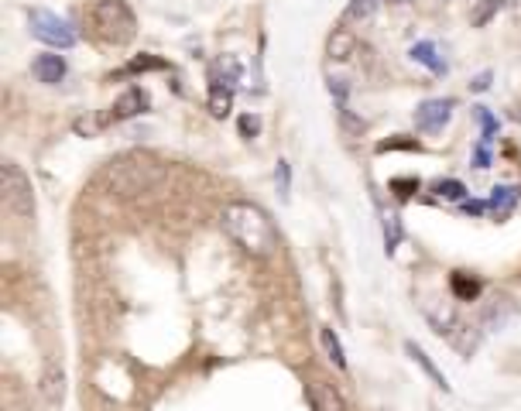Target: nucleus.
<instances>
[{
  "label": "nucleus",
  "instance_id": "obj_15",
  "mask_svg": "<svg viewBox=\"0 0 521 411\" xmlns=\"http://www.w3.org/2000/svg\"><path fill=\"white\" fill-rule=\"evenodd\" d=\"M213 117H227L233 110V86H223V82H213L210 86V99H206Z\"/></svg>",
  "mask_w": 521,
  "mask_h": 411
},
{
  "label": "nucleus",
  "instance_id": "obj_19",
  "mask_svg": "<svg viewBox=\"0 0 521 411\" xmlns=\"http://www.w3.org/2000/svg\"><path fill=\"white\" fill-rule=\"evenodd\" d=\"M336 120H340V131H343L347 137H360L367 131V120L353 117V110H350L347 103L336 107Z\"/></svg>",
  "mask_w": 521,
  "mask_h": 411
},
{
  "label": "nucleus",
  "instance_id": "obj_28",
  "mask_svg": "<svg viewBox=\"0 0 521 411\" xmlns=\"http://www.w3.org/2000/svg\"><path fill=\"white\" fill-rule=\"evenodd\" d=\"M240 134H244V137H257V134H261V117L244 114V117H240Z\"/></svg>",
  "mask_w": 521,
  "mask_h": 411
},
{
  "label": "nucleus",
  "instance_id": "obj_33",
  "mask_svg": "<svg viewBox=\"0 0 521 411\" xmlns=\"http://www.w3.org/2000/svg\"><path fill=\"white\" fill-rule=\"evenodd\" d=\"M391 4H412V0H391Z\"/></svg>",
  "mask_w": 521,
  "mask_h": 411
},
{
  "label": "nucleus",
  "instance_id": "obj_25",
  "mask_svg": "<svg viewBox=\"0 0 521 411\" xmlns=\"http://www.w3.org/2000/svg\"><path fill=\"white\" fill-rule=\"evenodd\" d=\"M387 189H391L398 199H412V193H419V178H408V176L391 178V182H387Z\"/></svg>",
  "mask_w": 521,
  "mask_h": 411
},
{
  "label": "nucleus",
  "instance_id": "obj_1",
  "mask_svg": "<svg viewBox=\"0 0 521 411\" xmlns=\"http://www.w3.org/2000/svg\"><path fill=\"white\" fill-rule=\"evenodd\" d=\"M220 223H223L227 236H230L244 254L271 257L278 251V230H274V223L257 206H251V202H230V206H223Z\"/></svg>",
  "mask_w": 521,
  "mask_h": 411
},
{
  "label": "nucleus",
  "instance_id": "obj_8",
  "mask_svg": "<svg viewBox=\"0 0 521 411\" xmlns=\"http://www.w3.org/2000/svg\"><path fill=\"white\" fill-rule=\"evenodd\" d=\"M65 73H69V65L56 52H45V56H39V59L31 62V76L39 79V82H45V86H58L65 79Z\"/></svg>",
  "mask_w": 521,
  "mask_h": 411
},
{
  "label": "nucleus",
  "instance_id": "obj_16",
  "mask_svg": "<svg viewBox=\"0 0 521 411\" xmlns=\"http://www.w3.org/2000/svg\"><path fill=\"white\" fill-rule=\"evenodd\" d=\"M319 343H323V350H326L329 360H333L340 371H347V353H343L340 336L333 333V326H323V330H319Z\"/></svg>",
  "mask_w": 521,
  "mask_h": 411
},
{
  "label": "nucleus",
  "instance_id": "obj_5",
  "mask_svg": "<svg viewBox=\"0 0 521 411\" xmlns=\"http://www.w3.org/2000/svg\"><path fill=\"white\" fill-rule=\"evenodd\" d=\"M28 24H31V39H39L41 45H48V48L65 52V48L76 45L73 24L65 18H58V14H52V11H45V7H35V11L28 14Z\"/></svg>",
  "mask_w": 521,
  "mask_h": 411
},
{
  "label": "nucleus",
  "instance_id": "obj_32",
  "mask_svg": "<svg viewBox=\"0 0 521 411\" xmlns=\"http://www.w3.org/2000/svg\"><path fill=\"white\" fill-rule=\"evenodd\" d=\"M491 73H481V76L473 79V82H470V90H473V93H483V90H491Z\"/></svg>",
  "mask_w": 521,
  "mask_h": 411
},
{
  "label": "nucleus",
  "instance_id": "obj_21",
  "mask_svg": "<svg viewBox=\"0 0 521 411\" xmlns=\"http://www.w3.org/2000/svg\"><path fill=\"white\" fill-rule=\"evenodd\" d=\"M432 193L439 199H453V202H460L466 196V185L464 182H456V178H439L436 185H432Z\"/></svg>",
  "mask_w": 521,
  "mask_h": 411
},
{
  "label": "nucleus",
  "instance_id": "obj_12",
  "mask_svg": "<svg viewBox=\"0 0 521 411\" xmlns=\"http://www.w3.org/2000/svg\"><path fill=\"white\" fill-rule=\"evenodd\" d=\"M309 394H312V408L316 411H347L340 391L329 388V384H319V381H316V384H309Z\"/></svg>",
  "mask_w": 521,
  "mask_h": 411
},
{
  "label": "nucleus",
  "instance_id": "obj_31",
  "mask_svg": "<svg viewBox=\"0 0 521 411\" xmlns=\"http://www.w3.org/2000/svg\"><path fill=\"white\" fill-rule=\"evenodd\" d=\"M464 213L466 216H483V213H491V206H487L483 199H464Z\"/></svg>",
  "mask_w": 521,
  "mask_h": 411
},
{
  "label": "nucleus",
  "instance_id": "obj_4",
  "mask_svg": "<svg viewBox=\"0 0 521 411\" xmlns=\"http://www.w3.org/2000/svg\"><path fill=\"white\" fill-rule=\"evenodd\" d=\"M0 189H4V206L18 216V219H31V216H35V189H31L28 176L21 172L14 161L4 165V172H0Z\"/></svg>",
  "mask_w": 521,
  "mask_h": 411
},
{
  "label": "nucleus",
  "instance_id": "obj_24",
  "mask_svg": "<svg viewBox=\"0 0 521 411\" xmlns=\"http://www.w3.org/2000/svg\"><path fill=\"white\" fill-rule=\"evenodd\" d=\"M378 7H381V0H350L347 18L350 21H367V18L378 14Z\"/></svg>",
  "mask_w": 521,
  "mask_h": 411
},
{
  "label": "nucleus",
  "instance_id": "obj_7",
  "mask_svg": "<svg viewBox=\"0 0 521 411\" xmlns=\"http://www.w3.org/2000/svg\"><path fill=\"white\" fill-rule=\"evenodd\" d=\"M144 110H148V93H144L141 86H131V90L110 107V114L103 117V124H110V120H131V117H137V114H144Z\"/></svg>",
  "mask_w": 521,
  "mask_h": 411
},
{
  "label": "nucleus",
  "instance_id": "obj_6",
  "mask_svg": "<svg viewBox=\"0 0 521 411\" xmlns=\"http://www.w3.org/2000/svg\"><path fill=\"white\" fill-rule=\"evenodd\" d=\"M453 110H456V99L439 97V99H422L415 107V127L422 134H439L446 124L453 120Z\"/></svg>",
  "mask_w": 521,
  "mask_h": 411
},
{
  "label": "nucleus",
  "instance_id": "obj_17",
  "mask_svg": "<svg viewBox=\"0 0 521 411\" xmlns=\"http://www.w3.org/2000/svg\"><path fill=\"white\" fill-rule=\"evenodd\" d=\"M449 288H453V295H456L460 302H473V298L481 295V281H477V278H470L466 271H453V278H449Z\"/></svg>",
  "mask_w": 521,
  "mask_h": 411
},
{
  "label": "nucleus",
  "instance_id": "obj_22",
  "mask_svg": "<svg viewBox=\"0 0 521 411\" xmlns=\"http://www.w3.org/2000/svg\"><path fill=\"white\" fill-rule=\"evenodd\" d=\"M477 110V120H481V141L483 144H491L494 137H498V131H501V124H498V117L487 110V107H473Z\"/></svg>",
  "mask_w": 521,
  "mask_h": 411
},
{
  "label": "nucleus",
  "instance_id": "obj_9",
  "mask_svg": "<svg viewBox=\"0 0 521 411\" xmlns=\"http://www.w3.org/2000/svg\"><path fill=\"white\" fill-rule=\"evenodd\" d=\"M408 59L425 65L432 76H446V73H449V65H446V59L439 56V48H436L432 41H415V45L408 48Z\"/></svg>",
  "mask_w": 521,
  "mask_h": 411
},
{
  "label": "nucleus",
  "instance_id": "obj_3",
  "mask_svg": "<svg viewBox=\"0 0 521 411\" xmlns=\"http://www.w3.org/2000/svg\"><path fill=\"white\" fill-rule=\"evenodd\" d=\"M158 178H161L158 161L144 155L117 158L114 165H110V172H107V182H110V189H114L117 196H137V193L152 189Z\"/></svg>",
  "mask_w": 521,
  "mask_h": 411
},
{
  "label": "nucleus",
  "instance_id": "obj_11",
  "mask_svg": "<svg viewBox=\"0 0 521 411\" xmlns=\"http://www.w3.org/2000/svg\"><path fill=\"white\" fill-rule=\"evenodd\" d=\"M353 52H357V39L350 35L347 28H336V31L329 35V41H326V56L333 62H347Z\"/></svg>",
  "mask_w": 521,
  "mask_h": 411
},
{
  "label": "nucleus",
  "instance_id": "obj_27",
  "mask_svg": "<svg viewBox=\"0 0 521 411\" xmlns=\"http://www.w3.org/2000/svg\"><path fill=\"white\" fill-rule=\"evenodd\" d=\"M274 182H278V196L282 199H289L291 193V168H289V161H278V172H274Z\"/></svg>",
  "mask_w": 521,
  "mask_h": 411
},
{
  "label": "nucleus",
  "instance_id": "obj_30",
  "mask_svg": "<svg viewBox=\"0 0 521 411\" xmlns=\"http://www.w3.org/2000/svg\"><path fill=\"white\" fill-rule=\"evenodd\" d=\"M487 148H491V144H477V151H473V168H491V151H487Z\"/></svg>",
  "mask_w": 521,
  "mask_h": 411
},
{
  "label": "nucleus",
  "instance_id": "obj_29",
  "mask_svg": "<svg viewBox=\"0 0 521 411\" xmlns=\"http://www.w3.org/2000/svg\"><path fill=\"white\" fill-rule=\"evenodd\" d=\"M329 93L336 97V103H347V93H350L347 79H329Z\"/></svg>",
  "mask_w": 521,
  "mask_h": 411
},
{
  "label": "nucleus",
  "instance_id": "obj_18",
  "mask_svg": "<svg viewBox=\"0 0 521 411\" xmlns=\"http://www.w3.org/2000/svg\"><path fill=\"white\" fill-rule=\"evenodd\" d=\"M504 7H508V0H481V4L473 7V14H470V24H473V28H483L491 18H498Z\"/></svg>",
  "mask_w": 521,
  "mask_h": 411
},
{
  "label": "nucleus",
  "instance_id": "obj_13",
  "mask_svg": "<svg viewBox=\"0 0 521 411\" xmlns=\"http://www.w3.org/2000/svg\"><path fill=\"white\" fill-rule=\"evenodd\" d=\"M405 353L412 356V360H415V364H419V367H422L425 373H429V377H432V384H436V388L449 391V381H446V373L439 371L436 364H432V356H429V353H425L422 347H419V343H412V339H408V343H405Z\"/></svg>",
  "mask_w": 521,
  "mask_h": 411
},
{
  "label": "nucleus",
  "instance_id": "obj_14",
  "mask_svg": "<svg viewBox=\"0 0 521 411\" xmlns=\"http://www.w3.org/2000/svg\"><path fill=\"white\" fill-rule=\"evenodd\" d=\"M41 394H45L52 405L62 401V394H65V373H62L58 364H48L45 373H41Z\"/></svg>",
  "mask_w": 521,
  "mask_h": 411
},
{
  "label": "nucleus",
  "instance_id": "obj_10",
  "mask_svg": "<svg viewBox=\"0 0 521 411\" xmlns=\"http://www.w3.org/2000/svg\"><path fill=\"white\" fill-rule=\"evenodd\" d=\"M518 199H521L518 185H494V189H491V199H487V206H491V213L501 219V216H508L515 206H518Z\"/></svg>",
  "mask_w": 521,
  "mask_h": 411
},
{
  "label": "nucleus",
  "instance_id": "obj_23",
  "mask_svg": "<svg viewBox=\"0 0 521 411\" xmlns=\"http://www.w3.org/2000/svg\"><path fill=\"white\" fill-rule=\"evenodd\" d=\"M165 69V59H155V56H141V59L127 62V69L120 76H137V73H161Z\"/></svg>",
  "mask_w": 521,
  "mask_h": 411
},
{
  "label": "nucleus",
  "instance_id": "obj_2",
  "mask_svg": "<svg viewBox=\"0 0 521 411\" xmlns=\"http://www.w3.org/2000/svg\"><path fill=\"white\" fill-rule=\"evenodd\" d=\"M90 21H93L97 39L103 45H114V48L131 45L137 35V18L127 7V0H97L90 7Z\"/></svg>",
  "mask_w": 521,
  "mask_h": 411
},
{
  "label": "nucleus",
  "instance_id": "obj_26",
  "mask_svg": "<svg viewBox=\"0 0 521 411\" xmlns=\"http://www.w3.org/2000/svg\"><path fill=\"white\" fill-rule=\"evenodd\" d=\"M412 148H419L415 137H395V141H381L378 144V155H385V151H412Z\"/></svg>",
  "mask_w": 521,
  "mask_h": 411
},
{
  "label": "nucleus",
  "instance_id": "obj_20",
  "mask_svg": "<svg viewBox=\"0 0 521 411\" xmlns=\"http://www.w3.org/2000/svg\"><path fill=\"white\" fill-rule=\"evenodd\" d=\"M402 236H405V230H402V216L387 213L385 216V251L387 254H395V251H398Z\"/></svg>",
  "mask_w": 521,
  "mask_h": 411
}]
</instances>
